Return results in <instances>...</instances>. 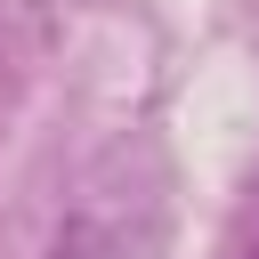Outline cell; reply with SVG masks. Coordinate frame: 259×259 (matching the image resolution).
Listing matches in <instances>:
<instances>
[{
    "instance_id": "cell-1",
    "label": "cell",
    "mask_w": 259,
    "mask_h": 259,
    "mask_svg": "<svg viewBox=\"0 0 259 259\" xmlns=\"http://www.w3.org/2000/svg\"><path fill=\"white\" fill-rule=\"evenodd\" d=\"M227 259H259V178H251V194L235 202V227H227Z\"/></svg>"
}]
</instances>
